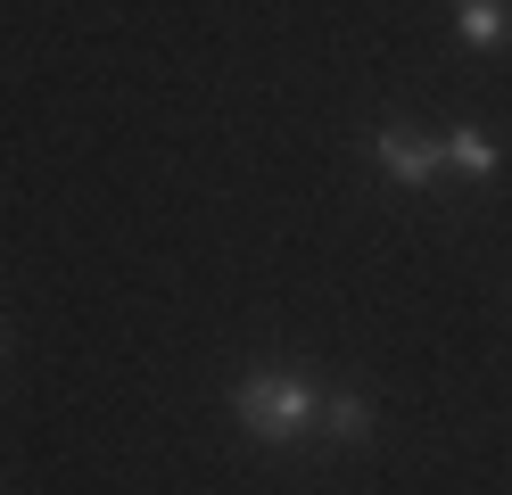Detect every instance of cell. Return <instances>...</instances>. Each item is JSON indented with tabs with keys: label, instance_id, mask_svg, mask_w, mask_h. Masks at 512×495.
<instances>
[{
	"label": "cell",
	"instance_id": "6da1fadb",
	"mask_svg": "<svg viewBox=\"0 0 512 495\" xmlns=\"http://www.w3.org/2000/svg\"><path fill=\"white\" fill-rule=\"evenodd\" d=\"M314 413H323V396H314V380L290 372V363H256V372L232 380V421L248 429V438H265V446L306 438Z\"/></svg>",
	"mask_w": 512,
	"mask_h": 495
},
{
	"label": "cell",
	"instance_id": "7a4b0ae2",
	"mask_svg": "<svg viewBox=\"0 0 512 495\" xmlns=\"http://www.w3.org/2000/svg\"><path fill=\"white\" fill-rule=\"evenodd\" d=\"M372 165H380L397 190H430V182L446 174V165H438V141H430V132H405V124L372 132Z\"/></svg>",
	"mask_w": 512,
	"mask_h": 495
},
{
	"label": "cell",
	"instance_id": "3957f363",
	"mask_svg": "<svg viewBox=\"0 0 512 495\" xmlns=\"http://www.w3.org/2000/svg\"><path fill=\"white\" fill-rule=\"evenodd\" d=\"M438 165L488 182V174H496V141H488V132H471V124H455V132H438Z\"/></svg>",
	"mask_w": 512,
	"mask_h": 495
},
{
	"label": "cell",
	"instance_id": "277c9868",
	"mask_svg": "<svg viewBox=\"0 0 512 495\" xmlns=\"http://www.w3.org/2000/svg\"><path fill=\"white\" fill-rule=\"evenodd\" d=\"M455 33H463L471 50H496L504 33H512V9H504V0H455Z\"/></svg>",
	"mask_w": 512,
	"mask_h": 495
},
{
	"label": "cell",
	"instance_id": "5b68a950",
	"mask_svg": "<svg viewBox=\"0 0 512 495\" xmlns=\"http://www.w3.org/2000/svg\"><path fill=\"white\" fill-rule=\"evenodd\" d=\"M323 429H331V438H339V446H356V438H364V429H372V405H364V396H356V388H339V396H331V405H323Z\"/></svg>",
	"mask_w": 512,
	"mask_h": 495
}]
</instances>
